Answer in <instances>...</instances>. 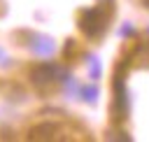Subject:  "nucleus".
<instances>
[{
  "label": "nucleus",
  "instance_id": "obj_1",
  "mask_svg": "<svg viewBox=\"0 0 149 142\" xmlns=\"http://www.w3.org/2000/svg\"><path fill=\"white\" fill-rule=\"evenodd\" d=\"M107 9L102 7H91V9H84L79 14V28L86 37H100L107 28Z\"/></svg>",
  "mask_w": 149,
  "mask_h": 142
},
{
  "label": "nucleus",
  "instance_id": "obj_2",
  "mask_svg": "<svg viewBox=\"0 0 149 142\" xmlns=\"http://www.w3.org/2000/svg\"><path fill=\"white\" fill-rule=\"evenodd\" d=\"M30 77H33L35 84H49V81H56L58 77H63V81H65L68 79V72L61 70L56 63H40L37 68H33Z\"/></svg>",
  "mask_w": 149,
  "mask_h": 142
},
{
  "label": "nucleus",
  "instance_id": "obj_3",
  "mask_svg": "<svg viewBox=\"0 0 149 142\" xmlns=\"http://www.w3.org/2000/svg\"><path fill=\"white\" fill-rule=\"evenodd\" d=\"M114 91H116V100H114V105H116V114H119V119H123L126 112H128V93H126L121 72H119L116 79H114Z\"/></svg>",
  "mask_w": 149,
  "mask_h": 142
},
{
  "label": "nucleus",
  "instance_id": "obj_4",
  "mask_svg": "<svg viewBox=\"0 0 149 142\" xmlns=\"http://www.w3.org/2000/svg\"><path fill=\"white\" fill-rule=\"evenodd\" d=\"M30 49L37 54V56H49L54 49H56V44L49 40V37H44V35H33V42H30Z\"/></svg>",
  "mask_w": 149,
  "mask_h": 142
},
{
  "label": "nucleus",
  "instance_id": "obj_5",
  "mask_svg": "<svg viewBox=\"0 0 149 142\" xmlns=\"http://www.w3.org/2000/svg\"><path fill=\"white\" fill-rule=\"evenodd\" d=\"M56 133H58V128L54 123H42V126L30 130V140H54Z\"/></svg>",
  "mask_w": 149,
  "mask_h": 142
},
{
  "label": "nucleus",
  "instance_id": "obj_6",
  "mask_svg": "<svg viewBox=\"0 0 149 142\" xmlns=\"http://www.w3.org/2000/svg\"><path fill=\"white\" fill-rule=\"evenodd\" d=\"M95 93H98V91H95L93 86H86V88H79V95H81V98H84L86 102H93V100H95Z\"/></svg>",
  "mask_w": 149,
  "mask_h": 142
}]
</instances>
